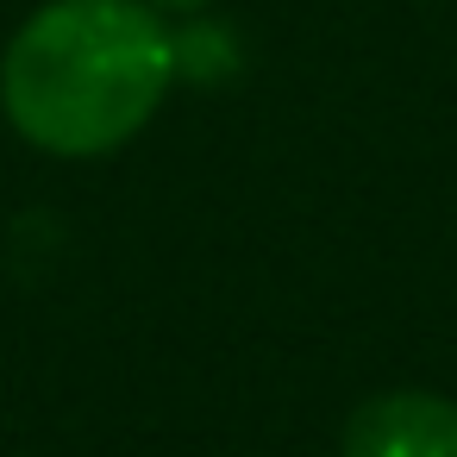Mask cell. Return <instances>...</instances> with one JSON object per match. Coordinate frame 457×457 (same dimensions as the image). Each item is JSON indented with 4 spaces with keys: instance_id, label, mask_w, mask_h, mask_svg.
<instances>
[{
    "instance_id": "obj_1",
    "label": "cell",
    "mask_w": 457,
    "mask_h": 457,
    "mask_svg": "<svg viewBox=\"0 0 457 457\" xmlns=\"http://www.w3.org/2000/svg\"><path fill=\"white\" fill-rule=\"evenodd\" d=\"M176 82V26L145 0H45L0 51L7 126L70 163L126 151Z\"/></svg>"
},
{
    "instance_id": "obj_2",
    "label": "cell",
    "mask_w": 457,
    "mask_h": 457,
    "mask_svg": "<svg viewBox=\"0 0 457 457\" xmlns=\"http://www.w3.org/2000/svg\"><path fill=\"white\" fill-rule=\"evenodd\" d=\"M345 457H457V401L388 388L345 420Z\"/></svg>"
},
{
    "instance_id": "obj_3",
    "label": "cell",
    "mask_w": 457,
    "mask_h": 457,
    "mask_svg": "<svg viewBox=\"0 0 457 457\" xmlns=\"http://www.w3.org/2000/svg\"><path fill=\"white\" fill-rule=\"evenodd\" d=\"M145 7H157L163 20H195V13H207L213 0H145Z\"/></svg>"
}]
</instances>
